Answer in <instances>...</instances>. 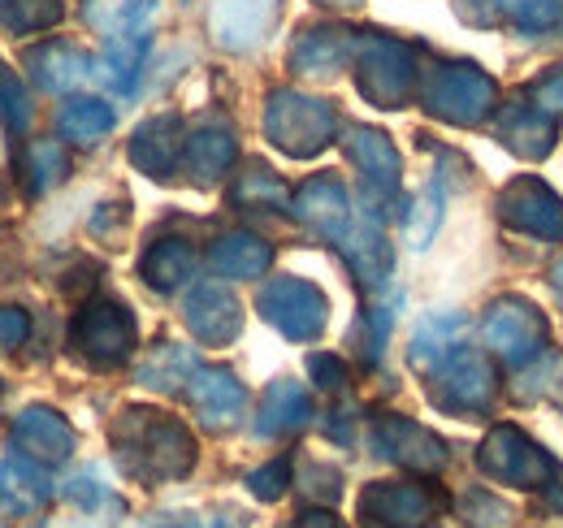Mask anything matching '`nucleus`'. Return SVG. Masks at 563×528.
I'll return each instance as SVG.
<instances>
[{
	"mask_svg": "<svg viewBox=\"0 0 563 528\" xmlns=\"http://www.w3.org/2000/svg\"><path fill=\"white\" fill-rule=\"evenodd\" d=\"M113 451H118V463L143 485L183 481L196 468L191 429L156 407H126L113 420Z\"/></svg>",
	"mask_w": 563,
	"mask_h": 528,
	"instance_id": "1",
	"label": "nucleus"
},
{
	"mask_svg": "<svg viewBox=\"0 0 563 528\" xmlns=\"http://www.w3.org/2000/svg\"><path fill=\"white\" fill-rule=\"evenodd\" d=\"M265 134L278 152L295 156V161H308V156H317L334 143L339 113L321 96L278 87V91H269V105H265Z\"/></svg>",
	"mask_w": 563,
	"mask_h": 528,
	"instance_id": "2",
	"label": "nucleus"
},
{
	"mask_svg": "<svg viewBox=\"0 0 563 528\" xmlns=\"http://www.w3.org/2000/svg\"><path fill=\"white\" fill-rule=\"evenodd\" d=\"M477 468L511 490H551L560 476V460L516 425H494L477 447Z\"/></svg>",
	"mask_w": 563,
	"mask_h": 528,
	"instance_id": "3",
	"label": "nucleus"
},
{
	"mask_svg": "<svg viewBox=\"0 0 563 528\" xmlns=\"http://www.w3.org/2000/svg\"><path fill=\"white\" fill-rule=\"evenodd\" d=\"M424 109L451 127H482L498 109V82L482 66L451 62L429 69L424 78Z\"/></svg>",
	"mask_w": 563,
	"mask_h": 528,
	"instance_id": "4",
	"label": "nucleus"
},
{
	"mask_svg": "<svg viewBox=\"0 0 563 528\" xmlns=\"http://www.w3.org/2000/svg\"><path fill=\"white\" fill-rule=\"evenodd\" d=\"M360 96L377 109H404L417 87V57L404 40L390 35H360L352 48Z\"/></svg>",
	"mask_w": 563,
	"mask_h": 528,
	"instance_id": "5",
	"label": "nucleus"
},
{
	"mask_svg": "<svg viewBox=\"0 0 563 528\" xmlns=\"http://www.w3.org/2000/svg\"><path fill=\"white\" fill-rule=\"evenodd\" d=\"M429 398L442 411H455V416L490 411L494 398H498V369H494V360L486 351H477V346L451 351L429 373Z\"/></svg>",
	"mask_w": 563,
	"mask_h": 528,
	"instance_id": "6",
	"label": "nucleus"
},
{
	"mask_svg": "<svg viewBox=\"0 0 563 528\" xmlns=\"http://www.w3.org/2000/svg\"><path fill=\"white\" fill-rule=\"evenodd\" d=\"M482 338L503 364L525 369L551 346V326H547V312L538 304H529L520 295H503L486 308Z\"/></svg>",
	"mask_w": 563,
	"mask_h": 528,
	"instance_id": "7",
	"label": "nucleus"
},
{
	"mask_svg": "<svg viewBox=\"0 0 563 528\" xmlns=\"http://www.w3.org/2000/svg\"><path fill=\"white\" fill-rule=\"evenodd\" d=\"M261 317L290 342H317L330 321V299L321 286L303 282V277H274L261 286L256 295Z\"/></svg>",
	"mask_w": 563,
	"mask_h": 528,
	"instance_id": "8",
	"label": "nucleus"
},
{
	"mask_svg": "<svg viewBox=\"0 0 563 528\" xmlns=\"http://www.w3.org/2000/svg\"><path fill=\"white\" fill-rule=\"evenodd\" d=\"M135 317L126 312V304H118V299H96V304H87L78 317H74V330H70V342L74 351L87 360V364H96V369H118V364H126L131 360V351H135Z\"/></svg>",
	"mask_w": 563,
	"mask_h": 528,
	"instance_id": "9",
	"label": "nucleus"
},
{
	"mask_svg": "<svg viewBox=\"0 0 563 528\" xmlns=\"http://www.w3.org/2000/svg\"><path fill=\"white\" fill-rule=\"evenodd\" d=\"M442 512V498L424 481H373L360 494L364 528H424Z\"/></svg>",
	"mask_w": 563,
	"mask_h": 528,
	"instance_id": "10",
	"label": "nucleus"
},
{
	"mask_svg": "<svg viewBox=\"0 0 563 528\" xmlns=\"http://www.w3.org/2000/svg\"><path fill=\"white\" fill-rule=\"evenodd\" d=\"M498 221L516 234L560 243L563 239V199L542 178H516L498 191Z\"/></svg>",
	"mask_w": 563,
	"mask_h": 528,
	"instance_id": "11",
	"label": "nucleus"
},
{
	"mask_svg": "<svg viewBox=\"0 0 563 528\" xmlns=\"http://www.w3.org/2000/svg\"><path fill=\"white\" fill-rule=\"evenodd\" d=\"M368 442L382 460L399 463L408 472H438L446 463V442L433 429H424L421 420H408V416H377Z\"/></svg>",
	"mask_w": 563,
	"mask_h": 528,
	"instance_id": "12",
	"label": "nucleus"
},
{
	"mask_svg": "<svg viewBox=\"0 0 563 528\" xmlns=\"http://www.w3.org/2000/svg\"><path fill=\"white\" fill-rule=\"evenodd\" d=\"M290 212H295L312 234L339 243V239L347 234V226H352V196H347V187H343L334 174H317V178H308V183L290 196Z\"/></svg>",
	"mask_w": 563,
	"mask_h": 528,
	"instance_id": "13",
	"label": "nucleus"
},
{
	"mask_svg": "<svg viewBox=\"0 0 563 528\" xmlns=\"http://www.w3.org/2000/svg\"><path fill=\"white\" fill-rule=\"evenodd\" d=\"M9 442H13L18 455L44 463V468H57V463H66L74 455L70 420H66L62 411H53V407H26V411L13 420Z\"/></svg>",
	"mask_w": 563,
	"mask_h": 528,
	"instance_id": "14",
	"label": "nucleus"
},
{
	"mask_svg": "<svg viewBox=\"0 0 563 528\" xmlns=\"http://www.w3.org/2000/svg\"><path fill=\"white\" fill-rule=\"evenodd\" d=\"M183 321H187V330L196 333L205 346H225L243 330V308H239V299L225 286L200 282L183 299Z\"/></svg>",
	"mask_w": 563,
	"mask_h": 528,
	"instance_id": "15",
	"label": "nucleus"
},
{
	"mask_svg": "<svg viewBox=\"0 0 563 528\" xmlns=\"http://www.w3.org/2000/svg\"><path fill=\"white\" fill-rule=\"evenodd\" d=\"M278 18V0H217L209 13L212 40L230 53H252Z\"/></svg>",
	"mask_w": 563,
	"mask_h": 528,
	"instance_id": "16",
	"label": "nucleus"
},
{
	"mask_svg": "<svg viewBox=\"0 0 563 528\" xmlns=\"http://www.w3.org/2000/svg\"><path fill=\"white\" fill-rule=\"evenodd\" d=\"M347 156L364 178V191L373 199H395L399 196V152L395 143L382 131H368V127H352L347 131Z\"/></svg>",
	"mask_w": 563,
	"mask_h": 528,
	"instance_id": "17",
	"label": "nucleus"
},
{
	"mask_svg": "<svg viewBox=\"0 0 563 528\" xmlns=\"http://www.w3.org/2000/svg\"><path fill=\"white\" fill-rule=\"evenodd\" d=\"M187 395H191V407L196 416L209 425V429H230L243 407H247V391L243 382L230 373V369H196L191 382H187Z\"/></svg>",
	"mask_w": 563,
	"mask_h": 528,
	"instance_id": "18",
	"label": "nucleus"
},
{
	"mask_svg": "<svg viewBox=\"0 0 563 528\" xmlns=\"http://www.w3.org/2000/svg\"><path fill=\"white\" fill-rule=\"evenodd\" d=\"M234 152H239V143H234V127L225 118H205L183 139V165L191 169L196 183H217L234 165Z\"/></svg>",
	"mask_w": 563,
	"mask_h": 528,
	"instance_id": "19",
	"label": "nucleus"
},
{
	"mask_svg": "<svg viewBox=\"0 0 563 528\" xmlns=\"http://www.w3.org/2000/svg\"><path fill=\"white\" fill-rule=\"evenodd\" d=\"M498 139H503V147L516 152L520 161H542V156H551L560 131H555V118H547V113L529 100V105H507V109H498Z\"/></svg>",
	"mask_w": 563,
	"mask_h": 528,
	"instance_id": "20",
	"label": "nucleus"
},
{
	"mask_svg": "<svg viewBox=\"0 0 563 528\" xmlns=\"http://www.w3.org/2000/svg\"><path fill=\"white\" fill-rule=\"evenodd\" d=\"M183 139H187V131H183V122L174 113L143 122L135 139H131V165L147 178H169L178 169V161H183Z\"/></svg>",
	"mask_w": 563,
	"mask_h": 528,
	"instance_id": "21",
	"label": "nucleus"
},
{
	"mask_svg": "<svg viewBox=\"0 0 563 528\" xmlns=\"http://www.w3.org/2000/svg\"><path fill=\"white\" fill-rule=\"evenodd\" d=\"M347 264H352V273L364 282V286H382L386 277H390V268H395V256H390V243H386V234H382V226L373 221V217H360L347 226V234L334 243Z\"/></svg>",
	"mask_w": 563,
	"mask_h": 528,
	"instance_id": "22",
	"label": "nucleus"
},
{
	"mask_svg": "<svg viewBox=\"0 0 563 528\" xmlns=\"http://www.w3.org/2000/svg\"><path fill=\"white\" fill-rule=\"evenodd\" d=\"M53 498L48 485V468L26 455H9L0 460V507L13 516H35L44 503Z\"/></svg>",
	"mask_w": 563,
	"mask_h": 528,
	"instance_id": "23",
	"label": "nucleus"
},
{
	"mask_svg": "<svg viewBox=\"0 0 563 528\" xmlns=\"http://www.w3.org/2000/svg\"><path fill=\"white\" fill-rule=\"evenodd\" d=\"M308 420H312V398L303 391V382L282 377V382H274V386L265 391V398H261L256 438H286V433H299Z\"/></svg>",
	"mask_w": 563,
	"mask_h": 528,
	"instance_id": "24",
	"label": "nucleus"
},
{
	"mask_svg": "<svg viewBox=\"0 0 563 528\" xmlns=\"http://www.w3.org/2000/svg\"><path fill=\"white\" fill-rule=\"evenodd\" d=\"M209 264L221 277H230V282L265 277L269 264H274V248H269L261 234H252V230H230V234H221V239L212 243Z\"/></svg>",
	"mask_w": 563,
	"mask_h": 528,
	"instance_id": "25",
	"label": "nucleus"
},
{
	"mask_svg": "<svg viewBox=\"0 0 563 528\" xmlns=\"http://www.w3.org/2000/svg\"><path fill=\"white\" fill-rule=\"evenodd\" d=\"M464 333H468V321L460 317V312H429L421 317V326L412 330V342H408V360H412V369H421V373H433L451 351H460L464 346Z\"/></svg>",
	"mask_w": 563,
	"mask_h": 528,
	"instance_id": "26",
	"label": "nucleus"
},
{
	"mask_svg": "<svg viewBox=\"0 0 563 528\" xmlns=\"http://www.w3.org/2000/svg\"><path fill=\"white\" fill-rule=\"evenodd\" d=\"M147 26H131V31H113L100 62H96V74L118 91V96H131L140 87V69L143 57H147Z\"/></svg>",
	"mask_w": 563,
	"mask_h": 528,
	"instance_id": "27",
	"label": "nucleus"
},
{
	"mask_svg": "<svg viewBox=\"0 0 563 528\" xmlns=\"http://www.w3.org/2000/svg\"><path fill=\"white\" fill-rule=\"evenodd\" d=\"M352 48H355V40L347 31H339V26H312V31H303V35L295 40V48H290V69L312 74V78L334 74V69L352 57Z\"/></svg>",
	"mask_w": 563,
	"mask_h": 528,
	"instance_id": "28",
	"label": "nucleus"
},
{
	"mask_svg": "<svg viewBox=\"0 0 563 528\" xmlns=\"http://www.w3.org/2000/svg\"><path fill=\"white\" fill-rule=\"evenodd\" d=\"M196 268V248L187 239H156L140 261V277L152 290H178Z\"/></svg>",
	"mask_w": 563,
	"mask_h": 528,
	"instance_id": "29",
	"label": "nucleus"
},
{
	"mask_svg": "<svg viewBox=\"0 0 563 528\" xmlns=\"http://www.w3.org/2000/svg\"><path fill=\"white\" fill-rule=\"evenodd\" d=\"M26 66H31L35 82H40L44 91H74V87L91 74V62H87L74 44H62V40L35 48V53L26 57Z\"/></svg>",
	"mask_w": 563,
	"mask_h": 528,
	"instance_id": "30",
	"label": "nucleus"
},
{
	"mask_svg": "<svg viewBox=\"0 0 563 528\" xmlns=\"http://www.w3.org/2000/svg\"><path fill=\"white\" fill-rule=\"evenodd\" d=\"M196 369H200V360H196V351H191V346L161 342V346H152V355L140 364L135 382L147 386V391H178V386H187V382H191V373H196Z\"/></svg>",
	"mask_w": 563,
	"mask_h": 528,
	"instance_id": "31",
	"label": "nucleus"
},
{
	"mask_svg": "<svg viewBox=\"0 0 563 528\" xmlns=\"http://www.w3.org/2000/svg\"><path fill=\"white\" fill-rule=\"evenodd\" d=\"M57 131L70 143H96L113 131V109L104 100H70L57 118Z\"/></svg>",
	"mask_w": 563,
	"mask_h": 528,
	"instance_id": "32",
	"label": "nucleus"
},
{
	"mask_svg": "<svg viewBox=\"0 0 563 528\" xmlns=\"http://www.w3.org/2000/svg\"><path fill=\"white\" fill-rule=\"evenodd\" d=\"M503 22L516 31L542 35V31H563V0H498Z\"/></svg>",
	"mask_w": 563,
	"mask_h": 528,
	"instance_id": "33",
	"label": "nucleus"
},
{
	"mask_svg": "<svg viewBox=\"0 0 563 528\" xmlns=\"http://www.w3.org/2000/svg\"><path fill=\"white\" fill-rule=\"evenodd\" d=\"M234 204H243V208H290V191H286V183H282L274 169H265V165H252L243 178H239V187H234Z\"/></svg>",
	"mask_w": 563,
	"mask_h": 528,
	"instance_id": "34",
	"label": "nucleus"
},
{
	"mask_svg": "<svg viewBox=\"0 0 563 528\" xmlns=\"http://www.w3.org/2000/svg\"><path fill=\"white\" fill-rule=\"evenodd\" d=\"M66 169H70V161H66V147H62V143L44 139V143H31V147H26L22 174L31 178V191H48V187H57V183L66 178Z\"/></svg>",
	"mask_w": 563,
	"mask_h": 528,
	"instance_id": "35",
	"label": "nucleus"
},
{
	"mask_svg": "<svg viewBox=\"0 0 563 528\" xmlns=\"http://www.w3.org/2000/svg\"><path fill=\"white\" fill-rule=\"evenodd\" d=\"M0 18L9 31H44L62 18V0H9Z\"/></svg>",
	"mask_w": 563,
	"mask_h": 528,
	"instance_id": "36",
	"label": "nucleus"
},
{
	"mask_svg": "<svg viewBox=\"0 0 563 528\" xmlns=\"http://www.w3.org/2000/svg\"><path fill=\"white\" fill-rule=\"evenodd\" d=\"M438 221H442V187L433 183V187H424L421 199L408 208V239H412V248H429Z\"/></svg>",
	"mask_w": 563,
	"mask_h": 528,
	"instance_id": "37",
	"label": "nucleus"
},
{
	"mask_svg": "<svg viewBox=\"0 0 563 528\" xmlns=\"http://www.w3.org/2000/svg\"><path fill=\"white\" fill-rule=\"evenodd\" d=\"M0 122L13 131H26V122H31V100H26L22 82L13 78V69L4 66H0Z\"/></svg>",
	"mask_w": 563,
	"mask_h": 528,
	"instance_id": "38",
	"label": "nucleus"
},
{
	"mask_svg": "<svg viewBox=\"0 0 563 528\" xmlns=\"http://www.w3.org/2000/svg\"><path fill=\"white\" fill-rule=\"evenodd\" d=\"M460 520L473 528H494L507 520V503H498L486 490H468V494L460 498Z\"/></svg>",
	"mask_w": 563,
	"mask_h": 528,
	"instance_id": "39",
	"label": "nucleus"
},
{
	"mask_svg": "<svg viewBox=\"0 0 563 528\" xmlns=\"http://www.w3.org/2000/svg\"><path fill=\"white\" fill-rule=\"evenodd\" d=\"M286 485H290V460H286V455L274 463H265V468H256V472L247 476V490H252L261 503H278L282 494H286Z\"/></svg>",
	"mask_w": 563,
	"mask_h": 528,
	"instance_id": "40",
	"label": "nucleus"
},
{
	"mask_svg": "<svg viewBox=\"0 0 563 528\" xmlns=\"http://www.w3.org/2000/svg\"><path fill=\"white\" fill-rule=\"evenodd\" d=\"M529 100L547 113V118H563V66L542 74L533 87H529Z\"/></svg>",
	"mask_w": 563,
	"mask_h": 528,
	"instance_id": "41",
	"label": "nucleus"
},
{
	"mask_svg": "<svg viewBox=\"0 0 563 528\" xmlns=\"http://www.w3.org/2000/svg\"><path fill=\"white\" fill-rule=\"evenodd\" d=\"M308 369H312V377H317L321 391H343L347 386V364L339 355H312Z\"/></svg>",
	"mask_w": 563,
	"mask_h": 528,
	"instance_id": "42",
	"label": "nucleus"
},
{
	"mask_svg": "<svg viewBox=\"0 0 563 528\" xmlns=\"http://www.w3.org/2000/svg\"><path fill=\"white\" fill-rule=\"evenodd\" d=\"M26 333H31V317L22 308H0V351L22 346Z\"/></svg>",
	"mask_w": 563,
	"mask_h": 528,
	"instance_id": "43",
	"label": "nucleus"
},
{
	"mask_svg": "<svg viewBox=\"0 0 563 528\" xmlns=\"http://www.w3.org/2000/svg\"><path fill=\"white\" fill-rule=\"evenodd\" d=\"M282 528H343V525H339V516H334V512H325V507H312V512L295 516L290 525H282Z\"/></svg>",
	"mask_w": 563,
	"mask_h": 528,
	"instance_id": "44",
	"label": "nucleus"
},
{
	"mask_svg": "<svg viewBox=\"0 0 563 528\" xmlns=\"http://www.w3.org/2000/svg\"><path fill=\"white\" fill-rule=\"evenodd\" d=\"M143 528H209V520H200V516H152Z\"/></svg>",
	"mask_w": 563,
	"mask_h": 528,
	"instance_id": "45",
	"label": "nucleus"
},
{
	"mask_svg": "<svg viewBox=\"0 0 563 528\" xmlns=\"http://www.w3.org/2000/svg\"><path fill=\"white\" fill-rule=\"evenodd\" d=\"M209 528H247L243 525V516L239 512H221V516H212Z\"/></svg>",
	"mask_w": 563,
	"mask_h": 528,
	"instance_id": "46",
	"label": "nucleus"
},
{
	"mask_svg": "<svg viewBox=\"0 0 563 528\" xmlns=\"http://www.w3.org/2000/svg\"><path fill=\"white\" fill-rule=\"evenodd\" d=\"M551 286H555V295L563 299V256L555 264H551Z\"/></svg>",
	"mask_w": 563,
	"mask_h": 528,
	"instance_id": "47",
	"label": "nucleus"
},
{
	"mask_svg": "<svg viewBox=\"0 0 563 528\" xmlns=\"http://www.w3.org/2000/svg\"><path fill=\"white\" fill-rule=\"evenodd\" d=\"M321 4H339V9H347V4H360V0H321Z\"/></svg>",
	"mask_w": 563,
	"mask_h": 528,
	"instance_id": "48",
	"label": "nucleus"
}]
</instances>
